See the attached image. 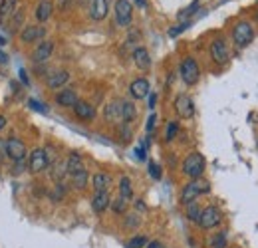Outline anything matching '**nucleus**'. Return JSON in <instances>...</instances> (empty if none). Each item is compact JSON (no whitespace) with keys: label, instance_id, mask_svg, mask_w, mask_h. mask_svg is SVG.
<instances>
[{"label":"nucleus","instance_id":"a18cd8bd","mask_svg":"<svg viewBox=\"0 0 258 248\" xmlns=\"http://www.w3.org/2000/svg\"><path fill=\"white\" fill-rule=\"evenodd\" d=\"M2 153H6V143L0 141V155H2Z\"/></svg>","mask_w":258,"mask_h":248},{"label":"nucleus","instance_id":"4c0bfd02","mask_svg":"<svg viewBox=\"0 0 258 248\" xmlns=\"http://www.w3.org/2000/svg\"><path fill=\"white\" fill-rule=\"evenodd\" d=\"M155 121H157V115H151V117L147 119V131H151V129L155 127Z\"/></svg>","mask_w":258,"mask_h":248},{"label":"nucleus","instance_id":"ea45409f","mask_svg":"<svg viewBox=\"0 0 258 248\" xmlns=\"http://www.w3.org/2000/svg\"><path fill=\"white\" fill-rule=\"evenodd\" d=\"M145 248H165V246H163L159 240H151V242H147V246Z\"/></svg>","mask_w":258,"mask_h":248},{"label":"nucleus","instance_id":"2eb2a0df","mask_svg":"<svg viewBox=\"0 0 258 248\" xmlns=\"http://www.w3.org/2000/svg\"><path fill=\"white\" fill-rule=\"evenodd\" d=\"M20 36H22V42H26V44L38 42V40H42L46 36V28L44 26H26Z\"/></svg>","mask_w":258,"mask_h":248},{"label":"nucleus","instance_id":"c9c22d12","mask_svg":"<svg viewBox=\"0 0 258 248\" xmlns=\"http://www.w3.org/2000/svg\"><path fill=\"white\" fill-rule=\"evenodd\" d=\"M26 169V163H24V159L22 161H14V173L18 175V173H22Z\"/></svg>","mask_w":258,"mask_h":248},{"label":"nucleus","instance_id":"6ab92c4d","mask_svg":"<svg viewBox=\"0 0 258 248\" xmlns=\"http://www.w3.org/2000/svg\"><path fill=\"white\" fill-rule=\"evenodd\" d=\"M121 107H123V101H111L105 107V119L111 123H115L117 119L121 121Z\"/></svg>","mask_w":258,"mask_h":248},{"label":"nucleus","instance_id":"4468645a","mask_svg":"<svg viewBox=\"0 0 258 248\" xmlns=\"http://www.w3.org/2000/svg\"><path fill=\"white\" fill-rule=\"evenodd\" d=\"M109 205H111L109 193H107V191H96V195H94V199H92V209L96 211L97 215H99V213H103Z\"/></svg>","mask_w":258,"mask_h":248},{"label":"nucleus","instance_id":"58836bf2","mask_svg":"<svg viewBox=\"0 0 258 248\" xmlns=\"http://www.w3.org/2000/svg\"><path fill=\"white\" fill-rule=\"evenodd\" d=\"M187 26H189V24H181L179 28H173V30H169V34H171V36H177L179 32H183L185 28H187Z\"/></svg>","mask_w":258,"mask_h":248},{"label":"nucleus","instance_id":"a19ab883","mask_svg":"<svg viewBox=\"0 0 258 248\" xmlns=\"http://www.w3.org/2000/svg\"><path fill=\"white\" fill-rule=\"evenodd\" d=\"M135 155H137V159L143 161V159H145V149H143V147H137V149H135Z\"/></svg>","mask_w":258,"mask_h":248},{"label":"nucleus","instance_id":"2f4dec72","mask_svg":"<svg viewBox=\"0 0 258 248\" xmlns=\"http://www.w3.org/2000/svg\"><path fill=\"white\" fill-rule=\"evenodd\" d=\"M177 131H179V125L175 123V121H171V123L167 125V135H165V139H167V141H173V139L177 137Z\"/></svg>","mask_w":258,"mask_h":248},{"label":"nucleus","instance_id":"4be33fe9","mask_svg":"<svg viewBox=\"0 0 258 248\" xmlns=\"http://www.w3.org/2000/svg\"><path fill=\"white\" fill-rule=\"evenodd\" d=\"M66 171H68L70 175H76V173L84 171V161H82V157L78 155V153H72V155L68 157V161H66Z\"/></svg>","mask_w":258,"mask_h":248},{"label":"nucleus","instance_id":"9d476101","mask_svg":"<svg viewBox=\"0 0 258 248\" xmlns=\"http://www.w3.org/2000/svg\"><path fill=\"white\" fill-rule=\"evenodd\" d=\"M211 58L217 64H226L228 62V48H226L225 40L219 38L211 44Z\"/></svg>","mask_w":258,"mask_h":248},{"label":"nucleus","instance_id":"a211bd4d","mask_svg":"<svg viewBox=\"0 0 258 248\" xmlns=\"http://www.w3.org/2000/svg\"><path fill=\"white\" fill-rule=\"evenodd\" d=\"M68 78H70V74H68L66 70H60V72L50 74L48 80H46V84H48L50 90H58V88H62L66 82H68Z\"/></svg>","mask_w":258,"mask_h":248},{"label":"nucleus","instance_id":"dca6fc26","mask_svg":"<svg viewBox=\"0 0 258 248\" xmlns=\"http://www.w3.org/2000/svg\"><path fill=\"white\" fill-rule=\"evenodd\" d=\"M52 52H54V42L52 40H44V42L38 44V48L34 52V60L36 62H46L52 56Z\"/></svg>","mask_w":258,"mask_h":248},{"label":"nucleus","instance_id":"f3484780","mask_svg":"<svg viewBox=\"0 0 258 248\" xmlns=\"http://www.w3.org/2000/svg\"><path fill=\"white\" fill-rule=\"evenodd\" d=\"M78 101H80L78 99V93L74 92V90H62V92L56 95V103L62 105V107H74Z\"/></svg>","mask_w":258,"mask_h":248},{"label":"nucleus","instance_id":"a878e982","mask_svg":"<svg viewBox=\"0 0 258 248\" xmlns=\"http://www.w3.org/2000/svg\"><path fill=\"white\" fill-rule=\"evenodd\" d=\"M119 197H121V199H125V201H129V199L133 197L131 181H129L127 177H121V179H119Z\"/></svg>","mask_w":258,"mask_h":248},{"label":"nucleus","instance_id":"de8ad7c7","mask_svg":"<svg viewBox=\"0 0 258 248\" xmlns=\"http://www.w3.org/2000/svg\"><path fill=\"white\" fill-rule=\"evenodd\" d=\"M4 44H6V38H2V36H0V46H4Z\"/></svg>","mask_w":258,"mask_h":248},{"label":"nucleus","instance_id":"39448f33","mask_svg":"<svg viewBox=\"0 0 258 248\" xmlns=\"http://www.w3.org/2000/svg\"><path fill=\"white\" fill-rule=\"evenodd\" d=\"M223 220V213L217 209V207H207V209H203V213H201V218H199V224H201V228H215V226H219V222Z\"/></svg>","mask_w":258,"mask_h":248},{"label":"nucleus","instance_id":"423d86ee","mask_svg":"<svg viewBox=\"0 0 258 248\" xmlns=\"http://www.w3.org/2000/svg\"><path fill=\"white\" fill-rule=\"evenodd\" d=\"M133 16V6L129 0H117L115 2V20L119 26H129Z\"/></svg>","mask_w":258,"mask_h":248},{"label":"nucleus","instance_id":"cd10ccee","mask_svg":"<svg viewBox=\"0 0 258 248\" xmlns=\"http://www.w3.org/2000/svg\"><path fill=\"white\" fill-rule=\"evenodd\" d=\"M72 181H74V187H76V189H84V187L88 185V171L84 169V171L72 175Z\"/></svg>","mask_w":258,"mask_h":248},{"label":"nucleus","instance_id":"f8f14e48","mask_svg":"<svg viewBox=\"0 0 258 248\" xmlns=\"http://www.w3.org/2000/svg\"><path fill=\"white\" fill-rule=\"evenodd\" d=\"M109 2L107 0H90V16L94 20H103L107 16Z\"/></svg>","mask_w":258,"mask_h":248},{"label":"nucleus","instance_id":"473e14b6","mask_svg":"<svg viewBox=\"0 0 258 248\" xmlns=\"http://www.w3.org/2000/svg\"><path fill=\"white\" fill-rule=\"evenodd\" d=\"M66 173H68V171H66V163H64V165H56V167H54V171H52V179L60 181Z\"/></svg>","mask_w":258,"mask_h":248},{"label":"nucleus","instance_id":"9b49d317","mask_svg":"<svg viewBox=\"0 0 258 248\" xmlns=\"http://www.w3.org/2000/svg\"><path fill=\"white\" fill-rule=\"evenodd\" d=\"M149 82L145 80V78H139V80H135L131 86H129V93H131V97L133 99H143V97H147L149 95Z\"/></svg>","mask_w":258,"mask_h":248},{"label":"nucleus","instance_id":"393cba45","mask_svg":"<svg viewBox=\"0 0 258 248\" xmlns=\"http://www.w3.org/2000/svg\"><path fill=\"white\" fill-rule=\"evenodd\" d=\"M135 115H137L135 105H133L131 101H123V107H121V121L129 125L133 119H135Z\"/></svg>","mask_w":258,"mask_h":248},{"label":"nucleus","instance_id":"49530a36","mask_svg":"<svg viewBox=\"0 0 258 248\" xmlns=\"http://www.w3.org/2000/svg\"><path fill=\"white\" fill-rule=\"evenodd\" d=\"M4 125H6V117H4V115H0V129H2Z\"/></svg>","mask_w":258,"mask_h":248},{"label":"nucleus","instance_id":"5701e85b","mask_svg":"<svg viewBox=\"0 0 258 248\" xmlns=\"http://www.w3.org/2000/svg\"><path fill=\"white\" fill-rule=\"evenodd\" d=\"M92 183H94V189H96V191H107L109 185H111V177H109L107 173H97V175H94Z\"/></svg>","mask_w":258,"mask_h":248},{"label":"nucleus","instance_id":"7c9ffc66","mask_svg":"<svg viewBox=\"0 0 258 248\" xmlns=\"http://www.w3.org/2000/svg\"><path fill=\"white\" fill-rule=\"evenodd\" d=\"M145 246H147V238L145 236H133L127 244V248H145Z\"/></svg>","mask_w":258,"mask_h":248},{"label":"nucleus","instance_id":"72a5a7b5","mask_svg":"<svg viewBox=\"0 0 258 248\" xmlns=\"http://www.w3.org/2000/svg\"><path fill=\"white\" fill-rule=\"evenodd\" d=\"M149 173H151L153 179H161V169H159L157 163H149Z\"/></svg>","mask_w":258,"mask_h":248},{"label":"nucleus","instance_id":"c85d7f7f","mask_svg":"<svg viewBox=\"0 0 258 248\" xmlns=\"http://www.w3.org/2000/svg\"><path fill=\"white\" fill-rule=\"evenodd\" d=\"M111 209H113V213H117V215H121V213H125V209H127V201L125 199H115V201H111Z\"/></svg>","mask_w":258,"mask_h":248},{"label":"nucleus","instance_id":"7ed1b4c3","mask_svg":"<svg viewBox=\"0 0 258 248\" xmlns=\"http://www.w3.org/2000/svg\"><path fill=\"white\" fill-rule=\"evenodd\" d=\"M181 78L187 86H195L201 78V70H199V64L195 62L193 58H185L181 62Z\"/></svg>","mask_w":258,"mask_h":248},{"label":"nucleus","instance_id":"e433bc0d","mask_svg":"<svg viewBox=\"0 0 258 248\" xmlns=\"http://www.w3.org/2000/svg\"><path fill=\"white\" fill-rule=\"evenodd\" d=\"M28 103H30V105H32V109H38V111H42V113H46V107H44V105H42V103H38V101H36V99H30V101H28Z\"/></svg>","mask_w":258,"mask_h":248},{"label":"nucleus","instance_id":"ddd939ff","mask_svg":"<svg viewBox=\"0 0 258 248\" xmlns=\"http://www.w3.org/2000/svg\"><path fill=\"white\" fill-rule=\"evenodd\" d=\"M74 111H76V115H78L80 119H84V121H92V119L96 117V107H94L92 103H88V101H78V103L74 105Z\"/></svg>","mask_w":258,"mask_h":248},{"label":"nucleus","instance_id":"bb28decb","mask_svg":"<svg viewBox=\"0 0 258 248\" xmlns=\"http://www.w3.org/2000/svg\"><path fill=\"white\" fill-rule=\"evenodd\" d=\"M201 213H203V209L197 205V203H189L187 205V217H189V220H193V222H199V218H201Z\"/></svg>","mask_w":258,"mask_h":248},{"label":"nucleus","instance_id":"f257e3e1","mask_svg":"<svg viewBox=\"0 0 258 248\" xmlns=\"http://www.w3.org/2000/svg\"><path fill=\"white\" fill-rule=\"evenodd\" d=\"M209 191H211V185L205 179H193L189 185H185V189L181 191V203L189 205V203L197 201V197H201V195H205Z\"/></svg>","mask_w":258,"mask_h":248},{"label":"nucleus","instance_id":"c03bdc74","mask_svg":"<svg viewBox=\"0 0 258 248\" xmlns=\"http://www.w3.org/2000/svg\"><path fill=\"white\" fill-rule=\"evenodd\" d=\"M0 64H8V56H6L2 50H0Z\"/></svg>","mask_w":258,"mask_h":248},{"label":"nucleus","instance_id":"412c9836","mask_svg":"<svg viewBox=\"0 0 258 248\" xmlns=\"http://www.w3.org/2000/svg\"><path fill=\"white\" fill-rule=\"evenodd\" d=\"M52 10H54V4H52L50 0H42V2L38 4V8H36V18H38V22H46V20L52 16Z\"/></svg>","mask_w":258,"mask_h":248},{"label":"nucleus","instance_id":"79ce46f5","mask_svg":"<svg viewBox=\"0 0 258 248\" xmlns=\"http://www.w3.org/2000/svg\"><path fill=\"white\" fill-rule=\"evenodd\" d=\"M20 80H22V82L28 86V78H26V72H24V70H20Z\"/></svg>","mask_w":258,"mask_h":248},{"label":"nucleus","instance_id":"1a4fd4ad","mask_svg":"<svg viewBox=\"0 0 258 248\" xmlns=\"http://www.w3.org/2000/svg\"><path fill=\"white\" fill-rule=\"evenodd\" d=\"M48 153L44 149H34L30 153V171L32 173H42L48 167Z\"/></svg>","mask_w":258,"mask_h":248},{"label":"nucleus","instance_id":"20e7f679","mask_svg":"<svg viewBox=\"0 0 258 248\" xmlns=\"http://www.w3.org/2000/svg\"><path fill=\"white\" fill-rule=\"evenodd\" d=\"M232 38H234V42H236V46H248L250 42H252V38H254V32H252V26L248 24V22H238L236 26H234V30H232Z\"/></svg>","mask_w":258,"mask_h":248},{"label":"nucleus","instance_id":"f704fd0d","mask_svg":"<svg viewBox=\"0 0 258 248\" xmlns=\"http://www.w3.org/2000/svg\"><path fill=\"white\" fill-rule=\"evenodd\" d=\"M24 20V12H20V10H16L14 12V16H12V28H18V24Z\"/></svg>","mask_w":258,"mask_h":248},{"label":"nucleus","instance_id":"c756f323","mask_svg":"<svg viewBox=\"0 0 258 248\" xmlns=\"http://www.w3.org/2000/svg\"><path fill=\"white\" fill-rule=\"evenodd\" d=\"M226 246V234L225 232H219L211 238V248H225Z\"/></svg>","mask_w":258,"mask_h":248},{"label":"nucleus","instance_id":"0eeeda50","mask_svg":"<svg viewBox=\"0 0 258 248\" xmlns=\"http://www.w3.org/2000/svg\"><path fill=\"white\" fill-rule=\"evenodd\" d=\"M175 111L183 117V119H189V117H193L195 113V105H193V99L187 95V93H181V95H177V99H175Z\"/></svg>","mask_w":258,"mask_h":248},{"label":"nucleus","instance_id":"b1692460","mask_svg":"<svg viewBox=\"0 0 258 248\" xmlns=\"http://www.w3.org/2000/svg\"><path fill=\"white\" fill-rule=\"evenodd\" d=\"M16 12V0H2L0 2V20L10 18Z\"/></svg>","mask_w":258,"mask_h":248},{"label":"nucleus","instance_id":"aec40b11","mask_svg":"<svg viewBox=\"0 0 258 248\" xmlns=\"http://www.w3.org/2000/svg\"><path fill=\"white\" fill-rule=\"evenodd\" d=\"M133 62H135V66H137L139 70H149V66H151L149 52H147L145 48H137V50L133 52Z\"/></svg>","mask_w":258,"mask_h":248},{"label":"nucleus","instance_id":"f03ea898","mask_svg":"<svg viewBox=\"0 0 258 248\" xmlns=\"http://www.w3.org/2000/svg\"><path fill=\"white\" fill-rule=\"evenodd\" d=\"M203 171H205V157L201 155V153H191V155L183 161V173L187 177L201 179Z\"/></svg>","mask_w":258,"mask_h":248},{"label":"nucleus","instance_id":"37998d69","mask_svg":"<svg viewBox=\"0 0 258 248\" xmlns=\"http://www.w3.org/2000/svg\"><path fill=\"white\" fill-rule=\"evenodd\" d=\"M155 101H157V95L151 93V97H149V107H155Z\"/></svg>","mask_w":258,"mask_h":248},{"label":"nucleus","instance_id":"6e6552de","mask_svg":"<svg viewBox=\"0 0 258 248\" xmlns=\"http://www.w3.org/2000/svg\"><path fill=\"white\" fill-rule=\"evenodd\" d=\"M6 155L10 157L12 161H22V159L26 157V145H24L20 139L10 137V139L6 141Z\"/></svg>","mask_w":258,"mask_h":248}]
</instances>
